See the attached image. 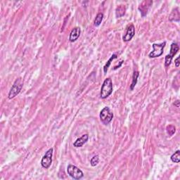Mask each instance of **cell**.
<instances>
[{
	"label": "cell",
	"mask_w": 180,
	"mask_h": 180,
	"mask_svg": "<svg viewBox=\"0 0 180 180\" xmlns=\"http://www.w3.org/2000/svg\"><path fill=\"white\" fill-rule=\"evenodd\" d=\"M113 92V82L110 78H106L103 82L102 89H101L100 97L103 99L106 98Z\"/></svg>",
	"instance_id": "obj_1"
},
{
	"label": "cell",
	"mask_w": 180,
	"mask_h": 180,
	"mask_svg": "<svg viewBox=\"0 0 180 180\" xmlns=\"http://www.w3.org/2000/svg\"><path fill=\"white\" fill-rule=\"evenodd\" d=\"M23 80L22 78H18L15 80L14 85L10 90V92L9 93V98L11 99L14 98L16 96H17L18 94L21 92V91L23 88Z\"/></svg>",
	"instance_id": "obj_2"
},
{
	"label": "cell",
	"mask_w": 180,
	"mask_h": 180,
	"mask_svg": "<svg viewBox=\"0 0 180 180\" xmlns=\"http://www.w3.org/2000/svg\"><path fill=\"white\" fill-rule=\"evenodd\" d=\"M100 120L103 125H107L112 121L113 118V113L108 107L103 108L100 112Z\"/></svg>",
	"instance_id": "obj_3"
},
{
	"label": "cell",
	"mask_w": 180,
	"mask_h": 180,
	"mask_svg": "<svg viewBox=\"0 0 180 180\" xmlns=\"http://www.w3.org/2000/svg\"><path fill=\"white\" fill-rule=\"evenodd\" d=\"M67 172L69 175L75 179H80L84 176L82 171L76 166H73V165H68L67 167Z\"/></svg>",
	"instance_id": "obj_4"
},
{
	"label": "cell",
	"mask_w": 180,
	"mask_h": 180,
	"mask_svg": "<svg viewBox=\"0 0 180 180\" xmlns=\"http://www.w3.org/2000/svg\"><path fill=\"white\" fill-rule=\"evenodd\" d=\"M166 42L161 44H153V51L149 54L150 58H157L161 56L163 54V49L166 46Z\"/></svg>",
	"instance_id": "obj_5"
},
{
	"label": "cell",
	"mask_w": 180,
	"mask_h": 180,
	"mask_svg": "<svg viewBox=\"0 0 180 180\" xmlns=\"http://www.w3.org/2000/svg\"><path fill=\"white\" fill-rule=\"evenodd\" d=\"M52 156H53V149L51 148L49 149L46 154L43 156L42 159L41 161V165L44 168L48 169L51 166V162H52Z\"/></svg>",
	"instance_id": "obj_6"
},
{
	"label": "cell",
	"mask_w": 180,
	"mask_h": 180,
	"mask_svg": "<svg viewBox=\"0 0 180 180\" xmlns=\"http://www.w3.org/2000/svg\"><path fill=\"white\" fill-rule=\"evenodd\" d=\"M179 46L177 45V44L176 43H172L171 44L170 46V54H167V55L166 56V61H165V66L166 67H168V66L170 65L174 55L177 53V51H179Z\"/></svg>",
	"instance_id": "obj_7"
},
{
	"label": "cell",
	"mask_w": 180,
	"mask_h": 180,
	"mask_svg": "<svg viewBox=\"0 0 180 180\" xmlns=\"http://www.w3.org/2000/svg\"><path fill=\"white\" fill-rule=\"evenodd\" d=\"M135 34V28L133 24H130L127 27L125 33L123 36L122 39L124 42H129L134 38Z\"/></svg>",
	"instance_id": "obj_8"
},
{
	"label": "cell",
	"mask_w": 180,
	"mask_h": 180,
	"mask_svg": "<svg viewBox=\"0 0 180 180\" xmlns=\"http://www.w3.org/2000/svg\"><path fill=\"white\" fill-rule=\"evenodd\" d=\"M152 4V1H144L139 5V10L141 12L142 16H144L145 15L147 14V12L149 11L150 6H151Z\"/></svg>",
	"instance_id": "obj_9"
},
{
	"label": "cell",
	"mask_w": 180,
	"mask_h": 180,
	"mask_svg": "<svg viewBox=\"0 0 180 180\" xmlns=\"http://www.w3.org/2000/svg\"><path fill=\"white\" fill-rule=\"evenodd\" d=\"M80 33L81 30L80 28H78V27L74 28L72 30V31H71L70 36H69V40H70V42H74L77 40L80 35Z\"/></svg>",
	"instance_id": "obj_10"
},
{
	"label": "cell",
	"mask_w": 180,
	"mask_h": 180,
	"mask_svg": "<svg viewBox=\"0 0 180 180\" xmlns=\"http://www.w3.org/2000/svg\"><path fill=\"white\" fill-rule=\"evenodd\" d=\"M88 139H89V135L87 134H84L80 138H78V139L73 143V146L76 148L82 147L85 143L87 142Z\"/></svg>",
	"instance_id": "obj_11"
},
{
	"label": "cell",
	"mask_w": 180,
	"mask_h": 180,
	"mask_svg": "<svg viewBox=\"0 0 180 180\" xmlns=\"http://www.w3.org/2000/svg\"><path fill=\"white\" fill-rule=\"evenodd\" d=\"M169 20L170 21H179V11L178 8H175L172 10L170 16L169 17Z\"/></svg>",
	"instance_id": "obj_12"
},
{
	"label": "cell",
	"mask_w": 180,
	"mask_h": 180,
	"mask_svg": "<svg viewBox=\"0 0 180 180\" xmlns=\"http://www.w3.org/2000/svg\"><path fill=\"white\" fill-rule=\"evenodd\" d=\"M125 11H126V6L122 4L119 5L115 9V15H116L117 18H120V17L124 16Z\"/></svg>",
	"instance_id": "obj_13"
},
{
	"label": "cell",
	"mask_w": 180,
	"mask_h": 180,
	"mask_svg": "<svg viewBox=\"0 0 180 180\" xmlns=\"http://www.w3.org/2000/svg\"><path fill=\"white\" fill-rule=\"evenodd\" d=\"M139 75V73L138 71H134V73H133L132 78V83H131V85H130V90H134V88L135 87V86H136L137 83Z\"/></svg>",
	"instance_id": "obj_14"
},
{
	"label": "cell",
	"mask_w": 180,
	"mask_h": 180,
	"mask_svg": "<svg viewBox=\"0 0 180 180\" xmlns=\"http://www.w3.org/2000/svg\"><path fill=\"white\" fill-rule=\"evenodd\" d=\"M103 14L102 13H98L97 15V16H96L94 22V25L96 27L99 26L103 21Z\"/></svg>",
	"instance_id": "obj_15"
},
{
	"label": "cell",
	"mask_w": 180,
	"mask_h": 180,
	"mask_svg": "<svg viewBox=\"0 0 180 180\" xmlns=\"http://www.w3.org/2000/svg\"><path fill=\"white\" fill-rule=\"evenodd\" d=\"M171 161L174 162H176V163H178L180 161V151H177L176 152H174V154H173L171 156Z\"/></svg>",
	"instance_id": "obj_16"
},
{
	"label": "cell",
	"mask_w": 180,
	"mask_h": 180,
	"mask_svg": "<svg viewBox=\"0 0 180 180\" xmlns=\"http://www.w3.org/2000/svg\"><path fill=\"white\" fill-rule=\"evenodd\" d=\"M117 57H118V56H117L116 54H113V55H112L111 57L110 58L109 60H108V61H107L106 64V65L104 66V67H103V71H104V73H107L108 69V68H109V66H110V63H111V61L113 60V59L116 58Z\"/></svg>",
	"instance_id": "obj_17"
},
{
	"label": "cell",
	"mask_w": 180,
	"mask_h": 180,
	"mask_svg": "<svg viewBox=\"0 0 180 180\" xmlns=\"http://www.w3.org/2000/svg\"><path fill=\"white\" fill-rule=\"evenodd\" d=\"M98 162H99V158H98V155H97V156H94L92 159H91V166H92V167H95L97 166Z\"/></svg>",
	"instance_id": "obj_18"
},
{
	"label": "cell",
	"mask_w": 180,
	"mask_h": 180,
	"mask_svg": "<svg viewBox=\"0 0 180 180\" xmlns=\"http://www.w3.org/2000/svg\"><path fill=\"white\" fill-rule=\"evenodd\" d=\"M176 131V129L175 127H174L173 125H168V126L167 127V132L168 133L169 135H170V136H172V135H173L174 134V132H175Z\"/></svg>",
	"instance_id": "obj_19"
},
{
	"label": "cell",
	"mask_w": 180,
	"mask_h": 180,
	"mask_svg": "<svg viewBox=\"0 0 180 180\" xmlns=\"http://www.w3.org/2000/svg\"><path fill=\"white\" fill-rule=\"evenodd\" d=\"M179 57H177L176 59H175V61H174V63H175V66H176V67H179Z\"/></svg>",
	"instance_id": "obj_20"
},
{
	"label": "cell",
	"mask_w": 180,
	"mask_h": 180,
	"mask_svg": "<svg viewBox=\"0 0 180 180\" xmlns=\"http://www.w3.org/2000/svg\"><path fill=\"white\" fill-rule=\"evenodd\" d=\"M179 100H177L176 102H174V106H176V107H177V108H179Z\"/></svg>",
	"instance_id": "obj_21"
},
{
	"label": "cell",
	"mask_w": 180,
	"mask_h": 180,
	"mask_svg": "<svg viewBox=\"0 0 180 180\" xmlns=\"http://www.w3.org/2000/svg\"><path fill=\"white\" fill-rule=\"evenodd\" d=\"M123 62H124V61H121V62H120V64H119V65H118V66H115V67H114V70H116V69H117V68H120V66H122V63H123Z\"/></svg>",
	"instance_id": "obj_22"
}]
</instances>
